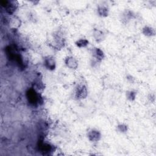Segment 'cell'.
<instances>
[{
	"instance_id": "6da1fadb",
	"label": "cell",
	"mask_w": 156,
	"mask_h": 156,
	"mask_svg": "<svg viewBox=\"0 0 156 156\" xmlns=\"http://www.w3.org/2000/svg\"><path fill=\"white\" fill-rule=\"evenodd\" d=\"M39 98V95L34 90L30 89L27 91V98L29 102L32 104H37L38 102H40Z\"/></svg>"
},
{
	"instance_id": "7a4b0ae2",
	"label": "cell",
	"mask_w": 156,
	"mask_h": 156,
	"mask_svg": "<svg viewBox=\"0 0 156 156\" xmlns=\"http://www.w3.org/2000/svg\"><path fill=\"white\" fill-rule=\"evenodd\" d=\"M65 63L66 65L71 69H76L78 67V60L71 56H68L65 59Z\"/></svg>"
},
{
	"instance_id": "3957f363",
	"label": "cell",
	"mask_w": 156,
	"mask_h": 156,
	"mask_svg": "<svg viewBox=\"0 0 156 156\" xmlns=\"http://www.w3.org/2000/svg\"><path fill=\"white\" fill-rule=\"evenodd\" d=\"M45 65L49 70H54L56 68V61L51 56H48L45 59Z\"/></svg>"
},
{
	"instance_id": "277c9868",
	"label": "cell",
	"mask_w": 156,
	"mask_h": 156,
	"mask_svg": "<svg viewBox=\"0 0 156 156\" xmlns=\"http://www.w3.org/2000/svg\"><path fill=\"white\" fill-rule=\"evenodd\" d=\"M88 138L91 142H98L101 138V134L99 131L91 130L88 133Z\"/></svg>"
},
{
	"instance_id": "5b68a950",
	"label": "cell",
	"mask_w": 156,
	"mask_h": 156,
	"mask_svg": "<svg viewBox=\"0 0 156 156\" xmlns=\"http://www.w3.org/2000/svg\"><path fill=\"white\" fill-rule=\"evenodd\" d=\"M76 97L78 99H84L87 95V90L84 85L78 87L76 91Z\"/></svg>"
},
{
	"instance_id": "8992f818",
	"label": "cell",
	"mask_w": 156,
	"mask_h": 156,
	"mask_svg": "<svg viewBox=\"0 0 156 156\" xmlns=\"http://www.w3.org/2000/svg\"><path fill=\"white\" fill-rule=\"evenodd\" d=\"M5 5L4 7L5 8V10L7 11V12L9 14H13L16 9L17 5L15 4V2L14 1H4Z\"/></svg>"
},
{
	"instance_id": "52a82bcc",
	"label": "cell",
	"mask_w": 156,
	"mask_h": 156,
	"mask_svg": "<svg viewBox=\"0 0 156 156\" xmlns=\"http://www.w3.org/2000/svg\"><path fill=\"white\" fill-rule=\"evenodd\" d=\"M39 148L42 151L41 152H43V153H48L52 149V147L48 143H46L43 142L39 144Z\"/></svg>"
},
{
	"instance_id": "ba28073f",
	"label": "cell",
	"mask_w": 156,
	"mask_h": 156,
	"mask_svg": "<svg viewBox=\"0 0 156 156\" xmlns=\"http://www.w3.org/2000/svg\"><path fill=\"white\" fill-rule=\"evenodd\" d=\"M93 56L98 60H102L104 57V54L100 48H95L93 51Z\"/></svg>"
},
{
	"instance_id": "9c48e42d",
	"label": "cell",
	"mask_w": 156,
	"mask_h": 156,
	"mask_svg": "<svg viewBox=\"0 0 156 156\" xmlns=\"http://www.w3.org/2000/svg\"><path fill=\"white\" fill-rule=\"evenodd\" d=\"M93 36L96 40V42H100L104 38V33L99 30H95L93 33Z\"/></svg>"
},
{
	"instance_id": "30bf717a",
	"label": "cell",
	"mask_w": 156,
	"mask_h": 156,
	"mask_svg": "<svg viewBox=\"0 0 156 156\" xmlns=\"http://www.w3.org/2000/svg\"><path fill=\"white\" fill-rule=\"evenodd\" d=\"M143 34H144V35L147 36H154V34H155L154 30H153V29L151 28V27H148V26L145 27L143 29Z\"/></svg>"
},
{
	"instance_id": "8fae6325",
	"label": "cell",
	"mask_w": 156,
	"mask_h": 156,
	"mask_svg": "<svg viewBox=\"0 0 156 156\" xmlns=\"http://www.w3.org/2000/svg\"><path fill=\"white\" fill-rule=\"evenodd\" d=\"M89 44V41L86 39H80L76 42V45L79 48L85 47Z\"/></svg>"
},
{
	"instance_id": "7c38bea8",
	"label": "cell",
	"mask_w": 156,
	"mask_h": 156,
	"mask_svg": "<svg viewBox=\"0 0 156 156\" xmlns=\"http://www.w3.org/2000/svg\"><path fill=\"white\" fill-rule=\"evenodd\" d=\"M98 14H99V15L101 16H107L108 15V12H109V10H108V9L106 7H100L99 8H98Z\"/></svg>"
},
{
	"instance_id": "4fadbf2b",
	"label": "cell",
	"mask_w": 156,
	"mask_h": 156,
	"mask_svg": "<svg viewBox=\"0 0 156 156\" xmlns=\"http://www.w3.org/2000/svg\"><path fill=\"white\" fill-rule=\"evenodd\" d=\"M135 95H136L135 92H134L133 91L128 92V93H127V96H128V98L131 101H133L135 99Z\"/></svg>"
},
{
	"instance_id": "5bb4252c",
	"label": "cell",
	"mask_w": 156,
	"mask_h": 156,
	"mask_svg": "<svg viewBox=\"0 0 156 156\" xmlns=\"http://www.w3.org/2000/svg\"><path fill=\"white\" fill-rule=\"evenodd\" d=\"M118 128L119 129V131L121 132H125L127 129H128V128H127L126 126H124L123 124H121L120 126H118Z\"/></svg>"
}]
</instances>
